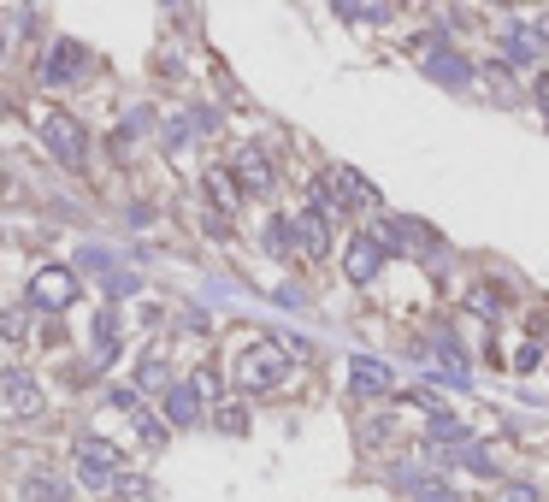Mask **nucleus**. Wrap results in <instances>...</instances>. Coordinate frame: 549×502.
I'll return each mask as SVG.
<instances>
[{
  "instance_id": "obj_18",
  "label": "nucleus",
  "mask_w": 549,
  "mask_h": 502,
  "mask_svg": "<svg viewBox=\"0 0 549 502\" xmlns=\"http://www.w3.org/2000/svg\"><path fill=\"white\" fill-rule=\"evenodd\" d=\"M343 24H390V6H337Z\"/></svg>"
},
{
  "instance_id": "obj_6",
  "label": "nucleus",
  "mask_w": 549,
  "mask_h": 502,
  "mask_svg": "<svg viewBox=\"0 0 549 502\" xmlns=\"http://www.w3.org/2000/svg\"><path fill=\"white\" fill-rule=\"evenodd\" d=\"M290 249L302 254V260H325V254H331V219H325L319 207L290 213Z\"/></svg>"
},
{
  "instance_id": "obj_2",
  "label": "nucleus",
  "mask_w": 549,
  "mask_h": 502,
  "mask_svg": "<svg viewBox=\"0 0 549 502\" xmlns=\"http://www.w3.org/2000/svg\"><path fill=\"white\" fill-rule=\"evenodd\" d=\"M77 290H83V284H77L71 266H36V272H30V308H36V314H65V308L77 302Z\"/></svg>"
},
{
  "instance_id": "obj_10",
  "label": "nucleus",
  "mask_w": 549,
  "mask_h": 502,
  "mask_svg": "<svg viewBox=\"0 0 549 502\" xmlns=\"http://www.w3.org/2000/svg\"><path fill=\"white\" fill-rule=\"evenodd\" d=\"M384 243H378V237H355V243H349V254H343V272H349V278H355V284H372V278H378V266H384Z\"/></svg>"
},
{
  "instance_id": "obj_14",
  "label": "nucleus",
  "mask_w": 549,
  "mask_h": 502,
  "mask_svg": "<svg viewBox=\"0 0 549 502\" xmlns=\"http://www.w3.org/2000/svg\"><path fill=\"white\" fill-rule=\"evenodd\" d=\"M201 420V390L195 384H172L166 390V426H195Z\"/></svg>"
},
{
  "instance_id": "obj_32",
  "label": "nucleus",
  "mask_w": 549,
  "mask_h": 502,
  "mask_svg": "<svg viewBox=\"0 0 549 502\" xmlns=\"http://www.w3.org/2000/svg\"><path fill=\"white\" fill-rule=\"evenodd\" d=\"M502 502H538V491H532V485H508V491H502Z\"/></svg>"
},
{
  "instance_id": "obj_11",
  "label": "nucleus",
  "mask_w": 549,
  "mask_h": 502,
  "mask_svg": "<svg viewBox=\"0 0 549 502\" xmlns=\"http://www.w3.org/2000/svg\"><path fill=\"white\" fill-rule=\"evenodd\" d=\"M231 172H237V184H243L248 195H266V189L278 184V178H272V160H266L260 148H237V160H231Z\"/></svg>"
},
{
  "instance_id": "obj_28",
  "label": "nucleus",
  "mask_w": 549,
  "mask_h": 502,
  "mask_svg": "<svg viewBox=\"0 0 549 502\" xmlns=\"http://www.w3.org/2000/svg\"><path fill=\"white\" fill-rule=\"evenodd\" d=\"M189 384L201 390V402H213V396H219V373H213V367H201V373L189 378Z\"/></svg>"
},
{
  "instance_id": "obj_19",
  "label": "nucleus",
  "mask_w": 549,
  "mask_h": 502,
  "mask_svg": "<svg viewBox=\"0 0 549 502\" xmlns=\"http://www.w3.org/2000/svg\"><path fill=\"white\" fill-rule=\"evenodd\" d=\"M213 426H219V432H231V438H243V432H248V414H243V408H237V402H219V414H213Z\"/></svg>"
},
{
  "instance_id": "obj_4",
  "label": "nucleus",
  "mask_w": 549,
  "mask_h": 502,
  "mask_svg": "<svg viewBox=\"0 0 549 502\" xmlns=\"http://www.w3.org/2000/svg\"><path fill=\"white\" fill-rule=\"evenodd\" d=\"M119 461H124V455L107 438H95V432H89V438H77V473H83V485H89V491H113Z\"/></svg>"
},
{
  "instance_id": "obj_35",
  "label": "nucleus",
  "mask_w": 549,
  "mask_h": 502,
  "mask_svg": "<svg viewBox=\"0 0 549 502\" xmlns=\"http://www.w3.org/2000/svg\"><path fill=\"white\" fill-rule=\"evenodd\" d=\"M0 48H6V36H0Z\"/></svg>"
},
{
  "instance_id": "obj_13",
  "label": "nucleus",
  "mask_w": 549,
  "mask_h": 502,
  "mask_svg": "<svg viewBox=\"0 0 549 502\" xmlns=\"http://www.w3.org/2000/svg\"><path fill=\"white\" fill-rule=\"evenodd\" d=\"M390 384H396V373L384 367V361H349V390L355 396H390Z\"/></svg>"
},
{
  "instance_id": "obj_29",
  "label": "nucleus",
  "mask_w": 549,
  "mask_h": 502,
  "mask_svg": "<svg viewBox=\"0 0 549 502\" xmlns=\"http://www.w3.org/2000/svg\"><path fill=\"white\" fill-rule=\"evenodd\" d=\"M136 432H142V443H166V426L148 420V414H136Z\"/></svg>"
},
{
  "instance_id": "obj_24",
  "label": "nucleus",
  "mask_w": 549,
  "mask_h": 502,
  "mask_svg": "<svg viewBox=\"0 0 549 502\" xmlns=\"http://www.w3.org/2000/svg\"><path fill=\"white\" fill-rule=\"evenodd\" d=\"M136 290H142L136 272H107V296H136Z\"/></svg>"
},
{
  "instance_id": "obj_7",
  "label": "nucleus",
  "mask_w": 549,
  "mask_h": 502,
  "mask_svg": "<svg viewBox=\"0 0 549 502\" xmlns=\"http://www.w3.org/2000/svg\"><path fill=\"white\" fill-rule=\"evenodd\" d=\"M378 243L390 254H437V237H431L420 219H390V225L378 231Z\"/></svg>"
},
{
  "instance_id": "obj_12",
  "label": "nucleus",
  "mask_w": 549,
  "mask_h": 502,
  "mask_svg": "<svg viewBox=\"0 0 549 502\" xmlns=\"http://www.w3.org/2000/svg\"><path fill=\"white\" fill-rule=\"evenodd\" d=\"M113 361H119V314L101 308V314H95V355H89V373H107Z\"/></svg>"
},
{
  "instance_id": "obj_17",
  "label": "nucleus",
  "mask_w": 549,
  "mask_h": 502,
  "mask_svg": "<svg viewBox=\"0 0 549 502\" xmlns=\"http://www.w3.org/2000/svg\"><path fill=\"white\" fill-rule=\"evenodd\" d=\"M502 42H508V54H514V60H532V54H538V42H544V36H526V30H520V24H508V30H502Z\"/></svg>"
},
{
  "instance_id": "obj_5",
  "label": "nucleus",
  "mask_w": 549,
  "mask_h": 502,
  "mask_svg": "<svg viewBox=\"0 0 549 502\" xmlns=\"http://www.w3.org/2000/svg\"><path fill=\"white\" fill-rule=\"evenodd\" d=\"M0 408H6V414H18V420H36V414L48 408V396H42L36 373H24V367H6V373H0Z\"/></svg>"
},
{
  "instance_id": "obj_27",
  "label": "nucleus",
  "mask_w": 549,
  "mask_h": 502,
  "mask_svg": "<svg viewBox=\"0 0 549 502\" xmlns=\"http://www.w3.org/2000/svg\"><path fill=\"white\" fill-rule=\"evenodd\" d=\"M207 189H213V195H219L225 207H237V184H231L225 172H207Z\"/></svg>"
},
{
  "instance_id": "obj_3",
  "label": "nucleus",
  "mask_w": 549,
  "mask_h": 502,
  "mask_svg": "<svg viewBox=\"0 0 549 502\" xmlns=\"http://www.w3.org/2000/svg\"><path fill=\"white\" fill-rule=\"evenodd\" d=\"M36 130H42V142H48V148L60 154V166H71V172H77V166L89 160V136H83V125H77L71 113L48 107V113L36 119Z\"/></svg>"
},
{
  "instance_id": "obj_30",
  "label": "nucleus",
  "mask_w": 549,
  "mask_h": 502,
  "mask_svg": "<svg viewBox=\"0 0 549 502\" xmlns=\"http://www.w3.org/2000/svg\"><path fill=\"white\" fill-rule=\"evenodd\" d=\"M538 361H544V343H526V349H520V355H514V367H520V373H532V367H538Z\"/></svg>"
},
{
  "instance_id": "obj_20",
  "label": "nucleus",
  "mask_w": 549,
  "mask_h": 502,
  "mask_svg": "<svg viewBox=\"0 0 549 502\" xmlns=\"http://www.w3.org/2000/svg\"><path fill=\"white\" fill-rule=\"evenodd\" d=\"M431 77H443V83H467L473 65H461L455 54H437V60H431Z\"/></svg>"
},
{
  "instance_id": "obj_25",
  "label": "nucleus",
  "mask_w": 549,
  "mask_h": 502,
  "mask_svg": "<svg viewBox=\"0 0 549 502\" xmlns=\"http://www.w3.org/2000/svg\"><path fill=\"white\" fill-rule=\"evenodd\" d=\"M113 491H119L124 502H142V497H148V479H130V473H119V479H113Z\"/></svg>"
},
{
  "instance_id": "obj_16",
  "label": "nucleus",
  "mask_w": 549,
  "mask_h": 502,
  "mask_svg": "<svg viewBox=\"0 0 549 502\" xmlns=\"http://www.w3.org/2000/svg\"><path fill=\"white\" fill-rule=\"evenodd\" d=\"M136 384H142V390H172L166 355H154V349H148V355H142V367H136Z\"/></svg>"
},
{
  "instance_id": "obj_33",
  "label": "nucleus",
  "mask_w": 549,
  "mask_h": 502,
  "mask_svg": "<svg viewBox=\"0 0 549 502\" xmlns=\"http://www.w3.org/2000/svg\"><path fill=\"white\" fill-rule=\"evenodd\" d=\"M532 89H538V101H544V107H549V77H538V83H532Z\"/></svg>"
},
{
  "instance_id": "obj_8",
  "label": "nucleus",
  "mask_w": 549,
  "mask_h": 502,
  "mask_svg": "<svg viewBox=\"0 0 549 502\" xmlns=\"http://www.w3.org/2000/svg\"><path fill=\"white\" fill-rule=\"evenodd\" d=\"M83 65H89L83 42H54V48H48V60H42V83L65 89V83H77V77H83Z\"/></svg>"
},
{
  "instance_id": "obj_22",
  "label": "nucleus",
  "mask_w": 549,
  "mask_h": 502,
  "mask_svg": "<svg viewBox=\"0 0 549 502\" xmlns=\"http://www.w3.org/2000/svg\"><path fill=\"white\" fill-rule=\"evenodd\" d=\"M107 402H113L119 414H130V420L142 414V396H136V384H113V390H107Z\"/></svg>"
},
{
  "instance_id": "obj_1",
  "label": "nucleus",
  "mask_w": 549,
  "mask_h": 502,
  "mask_svg": "<svg viewBox=\"0 0 549 502\" xmlns=\"http://www.w3.org/2000/svg\"><path fill=\"white\" fill-rule=\"evenodd\" d=\"M284 378H290V361H284V349H278V343H248L243 355H237V384H243L248 396L278 390Z\"/></svg>"
},
{
  "instance_id": "obj_15",
  "label": "nucleus",
  "mask_w": 549,
  "mask_h": 502,
  "mask_svg": "<svg viewBox=\"0 0 549 502\" xmlns=\"http://www.w3.org/2000/svg\"><path fill=\"white\" fill-rule=\"evenodd\" d=\"M24 502H71V485L60 473H30L24 479Z\"/></svg>"
},
{
  "instance_id": "obj_21",
  "label": "nucleus",
  "mask_w": 549,
  "mask_h": 502,
  "mask_svg": "<svg viewBox=\"0 0 549 502\" xmlns=\"http://www.w3.org/2000/svg\"><path fill=\"white\" fill-rule=\"evenodd\" d=\"M24 331H30V308H6V314H0V337H6V343H18Z\"/></svg>"
},
{
  "instance_id": "obj_26",
  "label": "nucleus",
  "mask_w": 549,
  "mask_h": 502,
  "mask_svg": "<svg viewBox=\"0 0 549 502\" xmlns=\"http://www.w3.org/2000/svg\"><path fill=\"white\" fill-rule=\"evenodd\" d=\"M496 308H502V296L479 284V290H473V314H479V319H496Z\"/></svg>"
},
{
  "instance_id": "obj_23",
  "label": "nucleus",
  "mask_w": 549,
  "mask_h": 502,
  "mask_svg": "<svg viewBox=\"0 0 549 502\" xmlns=\"http://www.w3.org/2000/svg\"><path fill=\"white\" fill-rule=\"evenodd\" d=\"M414 491V502H461L455 497V485H443V479H431V485H408Z\"/></svg>"
},
{
  "instance_id": "obj_34",
  "label": "nucleus",
  "mask_w": 549,
  "mask_h": 502,
  "mask_svg": "<svg viewBox=\"0 0 549 502\" xmlns=\"http://www.w3.org/2000/svg\"><path fill=\"white\" fill-rule=\"evenodd\" d=\"M0 189H6V172H0Z\"/></svg>"
},
{
  "instance_id": "obj_9",
  "label": "nucleus",
  "mask_w": 549,
  "mask_h": 502,
  "mask_svg": "<svg viewBox=\"0 0 549 502\" xmlns=\"http://www.w3.org/2000/svg\"><path fill=\"white\" fill-rule=\"evenodd\" d=\"M325 189H331L337 213H349V207H372V201H378V189L366 184L361 172H349V166H331V178H325Z\"/></svg>"
},
{
  "instance_id": "obj_31",
  "label": "nucleus",
  "mask_w": 549,
  "mask_h": 502,
  "mask_svg": "<svg viewBox=\"0 0 549 502\" xmlns=\"http://www.w3.org/2000/svg\"><path fill=\"white\" fill-rule=\"evenodd\" d=\"M148 130V107H130V119H124V136H142Z\"/></svg>"
}]
</instances>
